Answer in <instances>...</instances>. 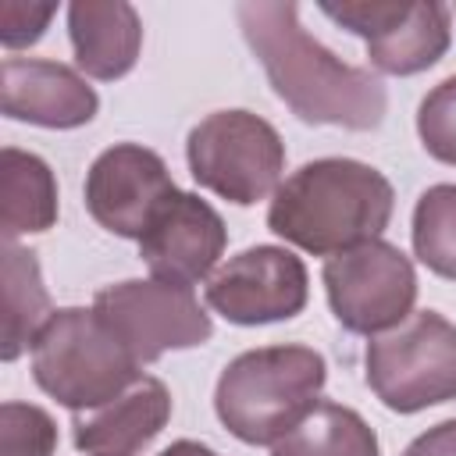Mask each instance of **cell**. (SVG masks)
Listing matches in <instances>:
<instances>
[{"label": "cell", "instance_id": "obj_11", "mask_svg": "<svg viewBox=\"0 0 456 456\" xmlns=\"http://www.w3.org/2000/svg\"><path fill=\"white\" fill-rule=\"evenodd\" d=\"M82 192L100 228L139 242L157 207L175 192V178L160 153L139 142H114L89 164Z\"/></svg>", "mask_w": 456, "mask_h": 456}, {"label": "cell", "instance_id": "obj_9", "mask_svg": "<svg viewBox=\"0 0 456 456\" xmlns=\"http://www.w3.org/2000/svg\"><path fill=\"white\" fill-rule=\"evenodd\" d=\"M321 14L367 43L385 75H417L442 61L452 36V11L438 0H321Z\"/></svg>", "mask_w": 456, "mask_h": 456}, {"label": "cell", "instance_id": "obj_19", "mask_svg": "<svg viewBox=\"0 0 456 456\" xmlns=\"http://www.w3.org/2000/svg\"><path fill=\"white\" fill-rule=\"evenodd\" d=\"M413 253L438 278L456 281V185L442 182L420 192L413 207Z\"/></svg>", "mask_w": 456, "mask_h": 456}, {"label": "cell", "instance_id": "obj_6", "mask_svg": "<svg viewBox=\"0 0 456 456\" xmlns=\"http://www.w3.org/2000/svg\"><path fill=\"white\" fill-rule=\"evenodd\" d=\"M192 178L235 207H253L278 192L285 142L253 110H214L185 139Z\"/></svg>", "mask_w": 456, "mask_h": 456}, {"label": "cell", "instance_id": "obj_18", "mask_svg": "<svg viewBox=\"0 0 456 456\" xmlns=\"http://www.w3.org/2000/svg\"><path fill=\"white\" fill-rule=\"evenodd\" d=\"M271 456H381V445L356 410L321 399L285 438L271 445Z\"/></svg>", "mask_w": 456, "mask_h": 456}, {"label": "cell", "instance_id": "obj_20", "mask_svg": "<svg viewBox=\"0 0 456 456\" xmlns=\"http://www.w3.org/2000/svg\"><path fill=\"white\" fill-rule=\"evenodd\" d=\"M57 424L43 406L4 403L0 406V456H53Z\"/></svg>", "mask_w": 456, "mask_h": 456}, {"label": "cell", "instance_id": "obj_3", "mask_svg": "<svg viewBox=\"0 0 456 456\" xmlns=\"http://www.w3.org/2000/svg\"><path fill=\"white\" fill-rule=\"evenodd\" d=\"M328 363L314 346H260L239 353L217 378V420L246 445H274L317 403Z\"/></svg>", "mask_w": 456, "mask_h": 456}, {"label": "cell", "instance_id": "obj_12", "mask_svg": "<svg viewBox=\"0 0 456 456\" xmlns=\"http://www.w3.org/2000/svg\"><path fill=\"white\" fill-rule=\"evenodd\" d=\"M224 246L228 228L221 214L196 192L175 189L150 217L139 239V256L157 281L192 289L196 281L210 278Z\"/></svg>", "mask_w": 456, "mask_h": 456}, {"label": "cell", "instance_id": "obj_4", "mask_svg": "<svg viewBox=\"0 0 456 456\" xmlns=\"http://www.w3.org/2000/svg\"><path fill=\"white\" fill-rule=\"evenodd\" d=\"M32 378L61 406L86 413L142 378V363L89 306H61L32 342Z\"/></svg>", "mask_w": 456, "mask_h": 456}, {"label": "cell", "instance_id": "obj_5", "mask_svg": "<svg viewBox=\"0 0 456 456\" xmlns=\"http://www.w3.org/2000/svg\"><path fill=\"white\" fill-rule=\"evenodd\" d=\"M363 367L370 392L395 413L449 403L456 399V324L438 310H413L367 342Z\"/></svg>", "mask_w": 456, "mask_h": 456}, {"label": "cell", "instance_id": "obj_22", "mask_svg": "<svg viewBox=\"0 0 456 456\" xmlns=\"http://www.w3.org/2000/svg\"><path fill=\"white\" fill-rule=\"evenodd\" d=\"M53 14H57V4L4 0V4H0V43H4L7 50H21V46L39 43Z\"/></svg>", "mask_w": 456, "mask_h": 456}, {"label": "cell", "instance_id": "obj_14", "mask_svg": "<svg viewBox=\"0 0 456 456\" xmlns=\"http://www.w3.org/2000/svg\"><path fill=\"white\" fill-rule=\"evenodd\" d=\"M171 420V392L142 374L118 399L75 413V449L86 456H139Z\"/></svg>", "mask_w": 456, "mask_h": 456}, {"label": "cell", "instance_id": "obj_8", "mask_svg": "<svg viewBox=\"0 0 456 456\" xmlns=\"http://www.w3.org/2000/svg\"><path fill=\"white\" fill-rule=\"evenodd\" d=\"M93 310L146 367L167 349H192L214 335L210 314L185 285L157 278H128L96 292Z\"/></svg>", "mask_w": 456, "mask_h": 456}, {"label": "cell", "instance_id": "obj_2", "mask_svg": "<svg viewBox=\"0 0 456 456\" xmlns=\"http://www.w3.org/2000/svg\"><path fill=\"white\" fill-rule=\"evenodd\" d=\"M392 207V182L378 167L353 157H321L278 185L267 207V228L314 256H335L381 239Z\"/></svg>", "mask_w": 456, "mask_h": 456}, {"label": "cell", "instance_id": "obj_7", "mask_svg": "<svg viewBox=\"0 0 456 456\" xmlns=\"http://www.w3.org/2000/svg\"><path fill=\"white\" fill-rule=\"evenodd\" d=\"M321 281L335 321L353 335H385L399 328L417 303V271L410 256L385 239L328 256Z\"/></svg>", "mask_w": 456, "mask_h": 456}, {"label": "cell", "instance_id": "obj_17", "mask_svg": "<svg viewBox=\"0 0 456 456\" xmlns=\"http://www.w3.org/2000/svg\"><path fill=\"white\" fill-rule=\"evenodd\" d=\"M53 317L50 292L43 285V271L32 249L4 242V328H0V356L11 363L25 349H32L39 328Z\"/></svg>", "mask_w": 456, "mask_h": 456}, {"label": "cell", "instance_id": "obj_21", "mask_svg": "<svg viewBox=\"0 0 456 456\" xmlns=\"http://www.w3.org/2000/svg\"><path fill=\"white\" fill-rule=\"evenodd\" d=\"M417 135L424 142V150L442 160V164H456V75L442 78L417 110Z\"/></svg>", "mask_w": 456, "mask_h": 456}, {"label": "cell", "instance_id": "obj_15", "mask_svg": "<svg viewBox=\"0 0 456 456\" xmlns=\"http://www.w3.org/2000/svg\"><path fill=\"white\" fill-rule=\"evenodd\" d=\"M68 39L82 75L114 82L139 61L142 21L125 0H75L68 4Z\"/></svg>", "mask_w": 456, "mask_h": 456}, {"label": "cell", "instance_id": "obj_16", "mask_svg": "<svg viewBox=\"0 0 456 456\" xmlns=\"http://www.w3.org/2000/svg\"><path fill=\"white\" fill-rule=\"evenodd\" d=\"M0 196H4V242H14L18 235H39L57 224V178L43 157L18 146H4Z\"/></svg>", "mask_w": 456, "mask_h": 456}, {"label": "cell", "instance_id": "obj_10", "mask_svg": "<svg viewBox=\"0 0 456 456\" xmlns=\"http://www.w3.org/2000/svg\"><path fill=\"white\" fill-rule=\"evenodd\" d=\"M306 296V264L285 246H249L207 278V306L246 328L296 317Z\"/></svg>", "mask_w": 456, "mask_h": 456}, {"label": "cell", "instance_id": "obj_1", "mask_svg": "<svg viewBox=\"0 0 456 456\" xmlns=\"http://www.w3.org/2000/svg\"><path fill=\"white\" fill-rule=\"evenodd\" d=\"M242 36L267 71L271 89L306 125H338L349 132L378 128L388 93L378 75L353 68L314 39L299 7L289 0H242L235 7Z\"/></svg>", "mask_w": 456, "mask_h": 456}, {"label": "cell", "instance_id": "obj_13", "mask_svg": "<svg viewBox=\"0 0 456 456\" xmlns=\"http://www.w3.org/2000/svg\"><path fill=\"white\" fill-rule=\"evenodd\" d=\"M0 107L11 121H28L39 128H78L100 110L96 89L82 71L43 61V57H4Z\"/></svg>", "mask_w": 456, "mask_h": 456}, {"label": "cell", "instance_id": "obj_23", "mask_svg": "<svg viewBox=\"0 0 456 456\" xmlns=\"http://www.w3.org/2000/svg\"><path fill=\"white\" fill-rule=\"evenodd\" d=\"M403 456H456V417L428 428L424 435H417L403 449Z\"/></svg>", "mask_w": 456, "mask_h": 456}, {"label": "cell", "instance_id": "obj_24", "mask_svg": "<svg viewBox=\"0 0 456 456\" xmlns=\"http://www.w3.org/2000/svg\"><path fill=\"white\" fill-rule=\"evenodd\" d=\"M160 456H221V452H214V449H210V445H203V442L182 438V442H171Z\"/></svg>", "mask_w": 456, "mask_h": 456}]
</instances>
